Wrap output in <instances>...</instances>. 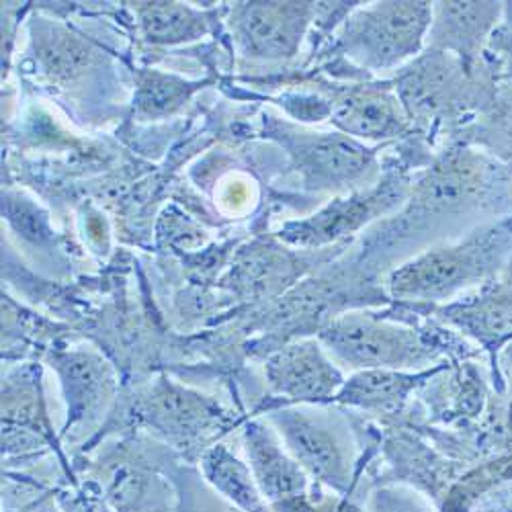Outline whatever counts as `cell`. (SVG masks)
<instances>
[{"mask_svg":"<svg viewBox=\"0 0 512 512\" xmlns=\"http://www.w3.org/2000/svg\"><path fill=\"white\" fill-rule=\"evenodd\" d=\"M510 248V222L478 230L459 242L437 246L416 256L392 273L390 289L400 300H445L494 273L504 263Z\"/></svg>","mask_w":512,"mask_h":512,"instance_id":"obj_1","label":"cell"},{"mask_svg":"<svg viewBox=\"0 0 512 512\" xmlns=\"http://www.w3.org/2000/svg\"><path fill=\"white\" fill-rule=\"evenodd\" d=\"M433 23L429 3H377L357 9L340 31V48L361 68L392 70L422 48Z\"/></svg>","mask_w":512,"mask_h":512,"instance_id":"obj_2","label":"cell"},{"mask_svg":"<svg viewBox=\"0 0 512 512\" xmlns=\"http://www.w3.org/2000/svg\"><path fill=\"white\" fill-rule=\"evenodd\" d=\"M320 340L336 361L365 371L420 367L433 357L412 330L361 314L330 322L320 332Z\"/></svg>","mask_w":512,"mask_h":512,"instance_id":"obj_3","label":"cell"},{"mask_svg":"<svg viewBox=\"0 0 512 512\" xmlns=\"http://www.w3.org/2000/svg\"><path fill=\"white\" fill-rule=\"evenodd\" d=\"M314 13L312 3H238L230 25L244 56L277 62L297 54Z\"/></svg>","mask_w":512,"mask_h":512,"instance_id":"obj_4","label":"cell"},{"mask_svg":"<svg viewBox=\"0 0 512 512\" xmlns=\"http://www.w3.org/2000/svg\"><path fill=\"white\" fill-rule=\"evenodd\" d=\"M293 168L312 189L357 187L375 173L373 154L343 134H291Z\"/></svg>","mask_w":512,"mask_h":512,"instance_id":"obj_5","label":"cell"},{"mask_svg":"<svg viewBox=\"0 0 512 512\" xmlns=\"http://www.w3.org/2000/svg\"><path fill=\"white\" fill-rule=\"evenodd\" d=\"M404 197V187L396 181L371 187L369 191L351 195L347 199H336L316 216L287 224L279 236L293 246L314 248L330 244L338 238L357 232L361 226L392 209L398 199Z\"/></svg>","mask_w":512,"mask_h":512,"instance_id":"obj_6","label":"cell"},{"mask_svg":"<svg viewBox=\"0 0 512 512\" xmlns=\"http://www.w3.org/2000/svg\"><path fill=\"white\" fill-rule=\"evenodd\" d=\"M265 371L273 394L295 402L326 400L343 386V375L314 340H302L273 353Z\"/></svg>","mask_w":512,"mask_h":512,"instance_id":"obj_7","label":"cell"},{"mask_svg":"<svg viewBox=\"0 0 512 512\" xmlns=\"http://www.w3.org/2000/svg\"><path fill=\"white\" fill-rule=\"evenodd\" d=\"M52 361L60 373L68 402L66 431L82 429L84 424H91L111 402L115 392L113 371L99 355L89 351L62 353Z\"/></svg>","mask_w":512,"mask_h":512,"instance_id":"obj_8","label":"cell"},{"mask_svg":"<svg viewBox=\"0 0 512 512\" xmlns=\"http://www.w3.org/2000/svg\"><path fill=\"white\" fill-rule=\"evenodd\" d=\"M332 103V121L351 138H394L408 125V113L390 89L355 87L340 93Z\"/></svg>","mask_w":512,"mask_h":512,"instance_id":"obj_9","label":"cell"},{"mask_svg":"<svg viewBox=\"0 0 512 512\" xmlns=\"http://www.w3.org/2000/svg\"><path fill=\"white\" fill-rule=\"evenodd\" d=\"M275 422L297 463L312 476L334 486H343L347 478L345 453L326 426L302 412H281L275 416Z\"/></svg>","mask_w":512,"mask_h":512,"instance_id":"obj_10","label":"cell"},{"mask_svg":"<svg viewBox=\"0 0 512 512\" xmlns=\"http://www.w3.org/2000/svg\"><path fill=\"white\" fill-rule=\"evenodd\" d=\"M461 68L465 70L463 64H457L445 52H433L429 58L408 68L396 87V95H400L408 117L429 119L455 103L457 93L463 89Z\"/></svg>","mask_w":512,"mask_h":512,"instance_id":"obj_11","label":"cell"},{"mask_svg":"<svg viewBox=\"0 0 512 512\" xmlns=\"http://www.w3.org/2000/svg\"><path fill=\"white\" fill-rule=\"evenodd\" d=\"M498 15L496 3H437L429 29L431 44L437 52H455L465 66L480 52Z\"/></svg>","mask_w":512,"mask_h":512,"instance_id":"obj_12","label":"cell"},{"mask_svg":"<svg viewBox=\"0 0 512 512\" xmlns=\"http://www.w3.org/2000/svg\"><path fill=\"white\" fill-rule=\"evenodd\" d=\"M244 445L252 476L265 498L281 502L304 494L306 476L300 463L283 451L273 433L263 424H248Z\"/></svg>","mask_w":512,"mask_h":512,"instance_id":"obj_13","label":"cell"},{"mask_svg":"<svg viewBox=\"0 0 512 512\" xmlns=\"http://www.w3.org/2000/svg\"><path fill=\"white\" fill-rule=\"evenodd\" d=\"M146 414L162 433L175 437H195L199 431L209 429L211 422L218 418V410L209 400L170 386V383H164L150 396Z\"/></svg>","mask_w":512,"mask_h":512,"instance_id":"obj_14","label":"cell"},{"mask_svg":"<svg viewBox=\"0 0 512 512\" xmlns=\"http://www.w3.org/2000/svg\"><path fill=\"white\" fill-rule=\"evenodd\" d=\"M134 11L144 39L154 46L189 44L209 31V19L181 3H136Z\"/></svg>","mask_w":512,"mask_h":512,"instance_id":"obj_15","label":"cell"},{"mask_svg":"<svg viewBox=\"0 0 512 512\" xmlns=\"http://www.w3.org/2000/svg\"><path fill=\"white\" fill-rule=\"evenodd\" d=\"M203 474L213 488L244 512H265L261 498L263 494L252 476L250 465L242 463L224 445L213 447L205 453Z\"/></svg>","mask_w":512,"mask_h":512,"instance_id":"obj_16","label":"cell"},{"mask_svg":"<svg viewBox=\"0 0 512 512\" xmlns=\"http://www.w3.org/2000/svg\"><path fill=\"white\" fill-rule=\"evenodd\" d=\"M199 87V82H187L175 74L146 70L138 76L134 105L142 119H160L179 111Z\"/></svg>","mask_w":512,"mask_h":512,"instance_id":"obj_17","label":"cell"},{"mask_svg":"<svg viewBox=\"0 0 512 512\" xmlns=\"http://www.w3.org/2000/svg\"><path fill=\"white\" fill-rule=\"evenodd\" d=\"M414 377L390 369H371L345 383L340 400L363 408L398 406L414 386Z\"/></svg>","mask_w":512,"mask_h":512,"instance_id":"obj_18","label":"cell"},{"mask_svg":"<svg viewBox=\"0 0 512 512\" xmlns=\"http://www.w3.org/2000/svg\"><path fill=\"white\" fill-rule=\"evenodd\" d=\"M41 58H44L46 68L52 74L70 76V74H76L84 66V62H89L91 54L87 48L80 46L76 39L68 35H56L54 44L50 41Z\"/></svg>","mask_w":512,"mask_h":512,"instance_id":"obj_19","label":"cell"}]
</instances>
